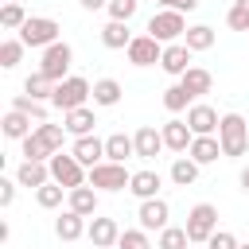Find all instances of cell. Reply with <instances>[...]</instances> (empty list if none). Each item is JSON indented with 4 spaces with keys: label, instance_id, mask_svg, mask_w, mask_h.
I'll use <instances>...</instances> for the list:
<instances>
[{
    "label": "cell",
    "instance_id": "obj_8",
    "mask_svg": "<svg viewBox=\"0 0 249 249\" xmlns=\"http://www.w3.org/2000/svg\"><path fill=\"white\" fill-rule=\"evenodd\" d=\"M70 58H74V51H70V43H54V47H47L43 51V62H39V70L58 86V82H66V70H70Z\"/></svg>",
    "mask_w": 249,
    "mask_h": 249
},
{
    "label": "cell",
    "instance_id": "obj_29",
    "mask_svg": "<svg viewBox=\"0 0 249 249\" xmlns=\"http://www.w3.org/2000/svg\"><path fill=\"white\" fill-rule=\"evenodd\" d=\"M23 89H27V93H31L35 101H51V97H54V82H51V78H47L43 70H35V74H31V78L23 82Z\"/></svg>",
    "mask_w": 249,
    "mask_h": 249
},
{
    "label": "cell",
    "instance_id": "obj_18",
    "mask_svg": "<svg viewBox=\"0 0 249 249\" xmlns=\"http://www.w3.org/2000/svg\"><path fill=\"white\" fill-rule=\"evenodd\" d=\"M93 124H97V117H93V109H86V105L62 117V128H66L70 136H93Z\"/></svg>",
    "mask_w": 249,
    "mask_h": 249
},
{
    "label": "cell",
    "instance_id": "obj_40",
    "mask_svg": "<svg viewBox=\"0 0 249 249\" xmlns=\"http://www.w3.org/2000/svg\"><path fill=\"white\" fill-rule=\"evenodd\" d=\"M35 132H39L54 152H62V136H66V128H62V124H47V121H43V124H35Z\"/></svg>",
    "mask_w": 249,
    "mask_h": 249
},
{
    "label": "cell",
    "instance_id": "obj_44",
    "mask_svg": "<svg viewBox=\"0 0 249 249\" xmlns=\"http://www.w3.org/2000/svg\"><path fill=\"white\" fill-rule=\"evenodd\" d=\"M82 8H89V12H97V8H109V0H82Z\"/></svg>",
    "mask_w": 249,
    "mask_h": 249
},
{
    "label": "cell",
    "instance_id": "obj_19",
    "mask_svg": "<svg viewBox=\"0 0 249 249\" xmlns=\"http://www.w3.org/2000/svg\"><path fill=\"white\" fill-rule=\"evenodd\" d=\"M128 191H132L140 202H148V198H160V171H132V183H128Z\"/></svg>",
    "mask_w": 249,
    "mask_h": 249
},
{
    "label": "cell",
    "instance_id": "obj_42",
    "mask_svg": "<svg viewBox=\"0 0 249 249\" xmlns=\"http://www.w3.org/2000/svg\"><path fill=\"white\" fill-rule=\"evenodd\" d=\"M206 249H237V237H233L230 230H218V233L206 241Z\"/></svg>",
    "mask_w": 249,
    "mask_h": 249
},
{
    "label": "cell",
    "instance_id": "obj_34",
    "mask_svg": "<svg viewBox=\"0 0 249 249\" xmlns=\"http://www.w3.org/2000/svg\"><path fill=\"white\" fill-rule=\"evenodd\" d=\"M187 105H191V93H187L183 86H167V89H163V109H167V113H183Z\"/></svg>",
    "mask_w": 249,
    "mask_h": 249
},
{
    "label": "cell",
    "instance_id": "obj_1",
    "mask_svg": "<svg viewBox=\"0 0 249 249\" xmlns=\"http://www.w3.org/2000/svg\"><path fill=\"white\" fill-rule=\"evenodd\" d=\"M218 140H222V156H245L249 148V124L241 113H226L218 124Z\"/></svg>",
    "mask_w": 249,
    "mask_h": 249
},
{
    "label": "cell",
    "instance_id": "obj_41",
    "mask_svg": "<svg viewBox=\"0 0 249 249\" xmlns=\"http://www.w3.org/2000/svg\"><path fill=\"white\" fill-rule=\"evenodd\" d=\"M117 245L121 249H148V230H124Z\"/></svg>",
    "mask_w": 249,
    "mask_h": 249
},
{
    "label": "cell",
    "instance_id": "obj_10",
    "mask_svg": "<svg viewBox=\"0 0 249 249\" xmlns=\"http://www.w3.org/2000/svg\"><path fill=\"white\" fill-rule=\"evenodd\" d=\"M191 54H195V51H191L187 43H167V47H163V58H160V66H163L167 74L183 78V74L191 70Z\"/></svg>",
    "mask_w": 249,
    "mask_h": 249
},
{
    "label": "cell",
    "instance_id": "obj_28",
    "mask_svg": "<svg viewBox=\"0 0 249 249\" xmlns=\"http://www.w3.org/2000/svg\"><path fill=\"white\" fill-rule=\"evenodd\" d=\"M195 179H198V163H195L191 156H179V160L171 163V183H175V187H191Z\"/></svg>",
    "mask_w": 249,
    "mask_h": 249
},
{
    "label": "cell",
    "instance_id": "obj_46",
    "mask_svg": "<svg viewBox=\"0 0 249 249\" xmlns=\"http://www.w3.org/2000/svg\"><path fill=\"white\" fill-rule=\"evenodd\" d=\"M160 4H163V8H171V12L179 8V0H160Z\"/></svg>",
    "mask_w": 249,
    "mask_h": 249
},
{
    "label": "cell",
    "instance_id": "obj_17",
    "mask_svg": "<svg viewBox=\"0 0 249 249\" xmlns=\"http://www.w3.org/2000/svg\"><path fill=\"white\" fill-rule=\"evenodd\" d=\"M136 156L140 160H156L160 152H163V132H156L152 124H144V128H136Z\"/></svg>",
    "mask_w": 249,
    "mask_h": 249
},
{
    "label": "cell",
    "instance_id": "obj_38",
    "mask_svg": "<svg viewBox=\"0 0 249 249\" xmlns=\"http://www.w3.org/2000/svg\"><path fill=\"white\" fill-rule=\"evenodd\" d=\"M136 8H140V0H109V19L128 23V19L136 16Z\"/></svg>",
    "mask_w": 249,
    "mask_h": 249
},
{
    "label": "cell",
    "instance_id": "obj_23",
    "mask_svg": "<svg viewBox=\"0 0 249 249\" xmlns=\"http://www.w3.org/2000/svg\"><path fill=\"white\" fill-rule=\"evenodd\" d=\"M179 86L191 93V97H202V93H210V86H214V78H210V70H202V66H191L183 78H179Z\"/></svg>",
    "mask_w": 249,
    "mask_h": 249
},
{
    "label": "cell",
    "instance_id": "obj_2",
    "mask_svg": "<svg viewBox=\"0 0 249 249\" xmlns=\"http://www.w3.org/2000/svg\"><path fill=\"white\" fill-rule=\"evenodd\" d=\"M86 97H93L89 82H86V78H78V74H70L66 82H58V86H54L51 105H54V109H62V113H74V109H82V105H86Z\"/></svg>",
    "mask_w": 249,
    "mask_h": 249
},
{
    "label": "cell",
    "instance_id": "obj_30",
    "mask_svg": "<svg viewBox=\"0 0 249 249\" xmlns=\"http://www.w3.org/2000/svg\"><path fill=\"white\" fill-rule=\"evenodd\" d=\"M117 101H121V82L117 78L93 82V105H117Z\"/></svg>",
    "mask_w": 249,
    "mask_h": 249
},
{
    "label": "cell",
    "instance_id": "obj_11",
    "mask_svg": "<svg viewBox=\"0 0 249 249\" xmlns=\"http://www.w3.org/2000/svg\"><path fill=\"white\" fill-rule=\"evenodd\" d=\"M187 124H191L195 136H214L218 124H222V117H218L210 105H191V109H187Z\"/></svg>",
    "mask_w": 249,
    "mask_h": 249
},
{
    "label": "cell",
    "instance_id": "obj_33",
    "mask_svg": "<svg viewBox=\"0 0 249 249\" xmlns=\"http://www.w3.org/2000/svg\"><path fill=\"white\" fill-rule=\"evenodd\" d=\"M187 245H191V237H187L183 226H167V230H160L156 249H187Z\"/></svg>",
    "mask_w": 249,
    "mask_h": 249
},
{
    "label": "cell",
    "instance_id": "obj_26",
    "mask_svg": "<svg viewBox=\"0 0 249 249\" xmlns=\"http://www.w3.org/2000/svg\"><path fill=\"white\" fill-rule=\"evenodd\" d=\"M66 195H70V210H74V214H82V218L97 214V191H93V187H74V191H66Z\"/></svg>",
    "mask_w": 249,
    "mask_h": 249
},
{
    "label": "cell",
    "instance_id": "obj_9",
    "mask_svg": "<svg viewBox=\"0 0 249 249\" xmlns=\"http://www.w3.org/2000/svg\"><path fill=\"white\" fill-rule=\"evenodd\" d=\"M163 58V43H156L152 35H136L128 43V62L132 66H156Z\"/></svg>",
    "mask_w": 249,
    "mask_h": 249
},
{
    "label": "cell",
    "instance_id": "obj_6",
    "mask_svg": "<svg viewBox=\"0 0 249 249\" xmlns=\"http://www.w3.org/2000/svg\"><path fill=\"white\" fill-rule=\"evenodd\" d=\"M148 35H152L156 43H175L179 35H187V19H183V12H171V8L156 12V16L148 19Z\"/></svg>",
    "mask_w": 249,
    "mask_h": 249
},
{
    "label": "cell",
    "instance_id": "obj_14",
    "mask_svg": "<svg viewBox=\"0 0 249 249\" xmlns=\"http://www.w3.org/2000/svg\"><path fill=\"white\" fill-rule=\"evenodd\" d=\"M160 132H163V148H171V152H191L195 132H191V124H187V121H167Z\"/></svg>",
    "mask_w": 249,
    "mask_h": 249
},
{
    "label": "cell",
    "instance_id": "obj_37",
    "mask_svg": "<svg viewBox=\"0 0 249 249\" xmlns=\"http://www.w3.org/2000/svg\"><path fill=\"white\" fill-rule=\"evenodd\" d=\"M226 23L233 31H249V0H233V8L226 12Z\"/></svg>",
    "mask_w": 249,
    "mask_h": 249
},
{
    "label": "cell",
    "instance_id": "obj_43",
    "mask_svg": "<svg viewBox=\"0 0 249 249\" xmlns=\"http://www.w3.org/2000/svg\"><path fill=\"white\" fill-rule=\"evenodd\" d=\"M16 198V179H0V206H12Z\"/></svg>",
    "mask_w": 249,
    "mask_h": 249
},
{
    "label": "cell",
    "instance_id": "obj_25",
    "mask_svg": "<svg viewBox=\"0 0 249 249\" xmlns=\"http://www.w3.org/2000/svg\"><path fill=\"white\" fill-rule=\"evenodd\" d=\"M86 230H89V226H86V218H82V214H74V210L58 214V222H54V233H58L62 241H78Z\"/></svg>",
    "mask_w": 249,
    "mask_h": 249
},
{
    "label": "cell",
    "instance_id": "obj_47",
    "mask_svg": "<svg viewBox=\"0 0 249 249\" xmlns=\"http://www.w3.org/2000/svg\"><path fill=\"white\" fill-rule=\"evenodd\" d=\"M237 249H249V245H237Z\"/></svg>",
    "mask_w": 249,
    "mask_h": 249
},
{
    "label": "cell",
    "instance_id": "obj_15",
    "mask_svg": "<svg viewBox=\"0 0 249 249\" xmlns=\"http://www.w3.org/2000/svg\"><path fill=\"white\" fill-rule=\"evenodd\" d=\"M16 183L19 187H47L51 183V163H39V160H23L19 163V171H16Z\"/></svg>",
    "mask_w": 249,
    "mask_h": 249
},
{
    "label": "cell",
    "instance_id": "obj_3",
    "mask_svg": "<svg viewBox=\"0 0 249 249\" xmlns=\"http://www.w3.org/2000/svg\"><path fill=\"white\" fill-rule=\"evenodd\" d=\"M187 237L195 241V245H206L214 233H218V210L210 206V202H198V206H191V214H187Z\"/></svg>",
    "mask_w": 249,
    "mask_h": 249
},
{
    "label": "cell",
    "instance_id": "obj_27",
    "mask_svg": "<svg viewBox=\"0 0 249 249\" xmlns=\"http://www.w3.org/2000/svg\"><path fill=\"white\" fill-rule=\"evenodd\" d=\"M12 109H16V113H27V117L39 121V124L47 121V101H35L31 93H16V97H12Z\"/></svg>",
    "mask_w": 249,
    "mask_h": 249
},
{
    "label": "cell",
    "instance_id": "obj_12",
    "mask_svg": "<svg viewBox=\"0 0 249 249\" xmlns=\"http://www.w3.org/2000/svg\"><path fill=\"white\" fill-rule=\"evenodd\" d=\"M70 152H74V160H78L82 167H97V163H105V140H97V136H78Z\"/></svg>",
    "mask_w": 249,
    "mask_h": 249
},
{
    "label": "cell",
    "instance_id": "obj_32",
    "mask_svg": "<svg viewBox=\"0 0 249 249\" xmlns=\"http://www.w3.org/2000/svg\"><path fill=\"white\" fill-rule=\"evenodd\" d=\"M19 144H23V156H27V160H39V163H47V160L54 156V148H51V144H47L39 132H31V136H27V140H19Z\"/></svg>",
    "mask_w": 249,
    "mask_h": 249
},
{
    "label": "cell",
    "instance_id": "obj_4",
    "mask_svg": "<svg viewBox=\"0 0 249 249\" xmlns=\"http://www.w3.org/2000/svg\"><path fill=\"white\" fill-rule=\"evenodd\" d=\"M47 163H51V179H54L58 187H66V191L86 187V179H89V175H86V167L74 160V152H70V156H66V152H54Z\"/></svg>",
    "mask_w": 249,
    "mask_h": 249
},
{
    "label": "cell",
    "instance_id": "obj_5",
    "mask_svg": "<svg viewBox=\"0 0 249 249\" xmlns=\"http://www.w3.org/2000/svg\"><path fill=\"white\" fill-rule=\"evenodd\" d=\"M58 31H62V27H58L51 16H31V19L19 27V39H23V47H43V51H47V47L58 43Z\"/></svg>",
    "mask_w": 249,
    "mask_h": 249
},
{
    "label": "cell",
    "instance_id": "obj_35",
    "mask_svg": "<svg viewBox=\"0 0 249 249\" xmlns=\"http://www.w3.org/2000/svg\"><path fill=\"white\" fill-rule=\"evenodd\" d=\"M19 58H23V39H4V43H0V66L12 70Z\"/></svg>",
    "mask_w": 249,
    "mask_h": 249
},
{
    "label": "cell",
    "instance_id": "obj_16",
    "mask_svg": "<svg viewBox=\"0 0 249 249\" xmlns=\"http://www.w3.org/2000/svg\"><path fill=\"white\" fill-rule=\"evenodd\" d=\"M86 237L93 241V249H109V245H117V241H121V230H117V222H113V218H93V222H89V230H86Z\"/></svg>",
    "mask_w": 249,
    "mask_h": 249
},
{
    "label": "cell",
    "instance_id": "obj_36",
    "mask_svg": "<svg viewBox=\"0 0 249 249\" xmlns=\"http://www.w3.org/2000/svg\"><path fill=\"white\" fill-rule=\"evenodd\" d=\"M62 191H66V187H58V183L51 179L47 187H39V191H35V202H39L43 210H54V206L62 202Z\"/></svg>",
    "mask_w": 249,
    "mask_h": 249
},
{
    "label": "cell",
    "instance_id": "obj_21",
    "mask_svg": "<svg viewBox=\"0 0 249 249\" xmlns=\"http://www.w3.org/2000/svg\"><path fill=\"white\" fill-rule=\"evenodd\" d=\"M187 156H191V160H195L198 167H202V163H214V160L222 156V140H214V136H195V140H191V152H187Z\"/></svg>",
    "mask_w": 249,
    "mask_h": 249
},
{
    "label": "cell",
    "instance_id": "obj_22",
    "mask_svg": "<svg viewBox=\"0 0 249 249\" xmlns=\"http://www.w3.org/2000/svg\"><path fill=\"white\" fill-rule=\"evenodd\" d=\"M132 39H136V35L128 31V23H117V19H109V23L101 27V43H105L109 51H121V47L128 51V43H132Z\"/></svg>",
    "mask_w": 249,
    "mask_h": 249
},
{
    "label": "cell",
    "instance_id": "obj_45",
    "mask_svg": "<svg viewBox=\"0 0 249 249\" xmlns=\"http://www.w3.org/2000/svg\"><path fill=\"white\" fill-rule=\"evenodd\" d=\"M241 187L249 191V167H241Z\"/></svg>",
    "mask_w": 249,
    "mask_h": 249
},
{
    "label": "cell",
    "instance_id": "obj_20",
    "mask_svg": "<svg viewBox=\"0 0 249 249\" xmlns=\"http://www.w3.org/2000/svg\"><path fill=\"white\" fill-rule=\"evenodd\" d=\"M0 128H4V136H8V140H27V136L35 132V128H31V117H27V113H16V109H8V113H4Z\"/></svg>",
    "mask_w": 249,
    "mask_h": 249
},
{
    "label": "cell",
    "instance_id": "obj_39",
    "mask_svg": "<svg viewBox=\"0 0 249 249\" xmlns=\"http://www.w3.org/2000/svg\"><path fill=\"white\" fill-rule=\"evenodd\" d=\"M27 19H31V16L23 12V4H4V8H0V23H4V27H23Z\"/></svg>",
    "mask_w": 249,
    "mask_h": 249
},
{
    "label": "cell",
    "instance_id": "obj_48",
    "mask_svg": "<svg viewBox=\"0 0 249 249\" xmlns=\"http://www.w3.org/2000/svg\"><path fill=\"white\" fill-rule=\"evenodd\" d=\"M8 4H19V0H8Z\"/></svg>",
    "mask_w": 249,
    "mask_h": 249
},
{
    "label": "cell",
    "instance_id": "obj_13",
    "mask_svg": "<svg viewBox=\"0 0 249 249\" xmlns=\"http://www.w3.org/2000/svg\"><path fill=\"white\" fill-rule=\"evenodd\" d=\"M140 230H167V218H171V210H167V202L163 198H148V202H140Z\"/></svg>",
    "mask_w": 249,
    "mask_h": 249
},
{
    "label": "cell",
    "instance_id": "obj_31",
    "mask_svg": "<svg viewBox=\"0 0 249 249\" xmlns=\"http://www.w3.org/2000/svg\"><path fill=\"white\" fill-rule=\"evenodd\" d=\"M183 43H187L191 51H210V47H214V31H210L206 23H195V27H187Z\"/></svg>",
    "mask_w": 249,
    "mask_h": 249
},
{
    "label": "cell",
    "instance_id": "obj_24",
    "mask_svg": "<svg viewBox=\"0 0 249 249\" xmlns=\"http://www.w3.org/2000/svg\"><path fill=\"white\" fill-rule=\"evenodd\" d=\"M128 156H136V140H132V136H124V132H113V136L105 140V160L124 163Z\"/></svg>",
    "mask_w": 249,
    "mask_h": 249
},
{
    "label": "cell",
    "instance_id": "obj_7",
    "mask_svg": "<svg viewBox=\"0 0 249 249\" xmlns=\"http://www.w3.org/2000/svg\"><path fill=\"white\" fill-rule=\"evenodd\" d=\"M128 183H132V175L124 171V163L105 160V163L89 167V187H97V191H124Z\"/></svg>",
    "mask_w": 249,
    "mask_h": 249
}]
</instances>
